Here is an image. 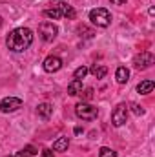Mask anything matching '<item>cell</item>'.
I'll return each instance as SVG.
<instances>
[{"mask_svg":"<svg viewBox=\"0 0 155 157\" xmlns=\"http://www.w3.org/2000/svg\"><path fill=\"white\" fill-rule=\"evenodd\" d=\"M31 44H33V31L29 28H17L6 39V46L15 53L26 51Z\"/></svg>","mask_w":155,"mask_h":157,"instance_id":"cell-1","label":"cell"},{"mask_svg":"<svg viewBox=\"0 0 155 157\" xmlns=\"http://www.w3.org/2000/svg\"><path fill=\"white\" fill-rule=\"evenodd\" d=\"M89 20H91V24H95L97 28H108V26L112 24V15H110V11L104 9V7H95V9L89 11Z\"/></svg>","mask_w":155,"mask_h":157,"instance_id":"cell-2","label":"cell"},{"mask_svg":"<svg viewBox=\"0 0 155 157\" xmlns=\"http://www.w3.org/2000/svg\"><path fill=\"white\" fill-rule=\"evenodd\" d=\"M75 113L82 121H93V119H97V115H99V110L95 106H91V104H88V102L82 101V102H78L77 106H75Z\"/></svg>","mask_w":155,"mask_h":157,"instance_id":"cell-3","label":"cell"},{"mask_svg":"<svg viewBox=\"0 0 155 157\" xmlns=\"http://www.w3.org/2000/svg\"><path fill=\"white\" fill-rule=\"evenodd\" d=\"M57 33H59V28L53 22H42L39 26V35L44 42H53L57 39Z\"/></svg>","mask_w":155,"mask_h":157,"instance_id":"cell-4","label":"cell"},{"mask_svg":"<svg viewBox=\"0 0 155 157\" xmlns=\"http://www.w3.org/2000/svg\"><path fill=\"white\" fill-rule=\"evenodd\" d=\"M22 104H24V102H22V99H18V97H6V99L0 101V112H2V113H13V112L20 110Z\"/></svg>","mask_w":155,"mask_h":157,"instance_id":"cell-5","label":"cell"},{"mask_svg":"<svg viewBox=\"0 0 155 157\" xmlns=\"http://www.w3.org/2000/svg\"><path fill=\"white\" fill-rule=\"evenodd\" d=\"M126 121H128V106L124 102H120L112 113V124L113 126H122V124H126Z\"/></svg>","mask_w":155,"mask_h":157,"instance_id":"cell-6","label":"cell"},{"mask_svg":"<svg viewBox=\"0 0 155 157\" xmlns=\"http://www.w3.org/2000/svg\"><path fill=\"white\" fill-rule=\"evenodd\" d=\"M153 62H155V57L150 51H142L141 55H137V57L133 59V66H135L137 70H148Z\"/></svg>","mask_w":155,"mask_h":157,"instance_id":"cell-7","label":"cell"},{"mask_svg":"<svg viewBox=\"0 0 155 157\" xmlns=\"http://www.w3.org/2000/svg\"><path fill=\"white\" fill-rule=\"evenodd\" d=\"M62 59L60 57H57V55H49V57H46V60H44V71H47V73H55V71H59L60 68H62Z\"/></svg>","mask_w":155,"mask_h":157,"instance_id":"cell-8","label":"cell"},{"mask_svg":"<svg viewBox=\"0 0 155 157\" xmlns=\"http://www.w3.org/2000/svg\"><path fill=\"white\" fill-rule=\"evenodd\" d=\"M37 113H39L42 119H49L53 115V106H51L49 102H40L39 106H37Z\"/></svg>","mask_w":155,"mask_h":157,"instance_id":"cell-9","label":"cell"},{"mask_svg":"<svg viewBox=\"0 0 155 157\" xmlns=\"http://www.w3.org/2000/svg\"><path fill=\"white\" fill-rule=\"evenodd\" d=\"M115 78H117L119 84H126L130 80V70L126 66H119L117 71H115Z\"/></svg>","mask_w":155,"mask_h":157,"instance_id":"cell-10","label":"cell"},{"mask_svg":"<svg viewBox=\"0 0 155 157\" xmlns=\"http://www.w3.org/2000/svg\"><path fill=\"white\" fill-rule=\"evenodd\" d=\"M57 6H59V9L62 11V18H75V17H77L75 9H73L71 6H68L66 2H59Z\"/></svg>","mask_w":155,"mask_h":157,"instance_id":"cell-11","label":"cell"},{"mask_svg":"<svg viewBox=\"0 0 155 157\" xmlns=\"http://www.w3.org/2000/svg\"><path fill=\"white\" fill-rule=\"evenodd\" d=\"M80 91H82V80L73 78V80L68 84V95H71V97H77Z\"/></svg>","mask_w":155,"mask_h":157,"instance_id":"cell-12","label":"cell"},{"mask_svg":"<svg viewBox=\"0 0 155 157\" xmlns=\"http://www.w3.org/2000/svg\"><path fill=\"white\" fill-rule=\"evenodd\" d=\"M155 88V82L153 80H142L139 86H137V91L141 93V95H148V93H152Z\"/></svg>","mask_w":155,"mask_h":157,"instance_id":"cell-13","label":"cell"},{"mask_svg":"<svg viewBox=\"0 0 155 157\" xmlns=\"http://www.w3.org/2000/svg\"><path fill=\"white\" fill-rule=\"evenodd\" d=\"M68 146H70V139L68 137H59L53 143V152H66Z\"/></svg>","mask_w":155,"mask_h":157,"instance_id":"cell-14","label":"cell"},{"mask_svg":"<svg viewBox=\"0 0 155 157\" xmlns=\"http://www.w3.org/2000/svg\"><path fill=\"white\" fill-rule=\"evenodd\" d=\"M44 17H47V18H53V20H59V18H62V11L59 9V6L55 4L53 7H49V9H44Z\"/></svg>","mask_w":155,"mask_h":157,"instance_id":"cell-15","label":"cell"},{"mask_svg":"<svg viewBox=\"0 0 155 157\" xmlns=\"http://www.w3.org/2000/svg\"><path fill=\"white\" fill-rule=\"evenodd\" d=\"M35 155H37V148L31 146V144H28L26 148H22L20 152H17L15 155H11V157H35Z\"/></svg>","mask_w":155,"mask_h":157,"instance_id":"cell-16","label":"cell"},{"mask_svg":"<svg viewBox=\"0 0 155 157\" xmlns=\"http://www.w3.org/2000/svg\"><path fill=\"white\" fill-rule=\"evenodd\" d=\"M89 71H91L97 78H104L106 73H108V68H106V66H100V64H95V66H91Z\"/></svg>","mask_w":155,"mask_h":157,"instance_id":"cell-17","label":"cell"},{"mask_svg":"<svg viewBox=\"0 0 155 157\" xmlns=\"http://www.w3.org/2000/svg\"><path fill=\"white\" fill-rule=\"evenodd\" d=\"M99 157H117V152L112 150V148H108V146H102L99 150Z\"/></svg>","mask_w":155,"mask_h":157,"instance_id":"cell-18","label":"cell"},{"mask_svg":"<svg viewBox=\"0 0 155 157\" xmlns=\"http://www.w3.org/2000/svg\"><path fill=\"white\" fill-rule=\"evenodd\" d=\"M88 71H89V70H88L86 66H80V68H77V70H75V73H73V77L80 80V78H84L86 75H88Z\"/></svg>","mask_w":155,"mask_h":157,"instance_id":"cell-19","label":"cell"},{"mask_svg":"<svg viewBox=\"0 0 155 157\" xmlns=\"http://www.w3.org/2000/svg\"><path fill=\"white\" fill-rule=\"evenodd\" d=\"M78 95L82 97V101H89V99H93V90H91V88H86V90L80 91Z\"/></svg>","mask_w":155,"mask_h":157,"instance_id":"cell-20","label":"cell"},{"mask_svg":"<svg viewBox=\"0 0 155 157\" xmlns=\"http://www.w3.org/2000/svg\"><path fill=\"white\" fill-rule=\"evenodd\" d=\"M131 110H133L135 115H144V108L139 106V104H131Z\"/></svg>","mask_w":155,"mask_h":157,"instance_id":"cell-21","label":"cell"},{"mask_svg":"<svg viewBox=\"0 0 155 157\" xmlns=\"http://www.w3.org/2000/svg\"><path fill=\"white\" fill-rule=\"evenodd\" d=\"M40 155L42 157H55L53 155V150H49V148H44V150L40 152Z\"/></svg>","mask_w":155,"mask_h":157,"instance_id":"cell-22","label":"cell"},{"mask_svg":"<svg viewBox=\"0 0 155 157\" xmlns=\"http://www.w3.org/2000/svg\"><path fill=\"white\" fill-rule=\"evenodd\" d=\"M112 2V6H122V4H126V0H110Z\"/></svg>","mask_w":155,"mask_h":157,"instance_id":"cell-23","label":"cell"},{"mask_svg":"<svg viewBox=\"0 0 155 157\" xmlns=\"http://www.w3.org/2000/svg\"><path fill=\"white\" fill-rule=\"evenodd\" d=\"M0 24H2V20H0Z\"/></svg>","mask_w":155,"mask_h":157,"instance_id":"cell-24","label":"cell"}]
</instances>
